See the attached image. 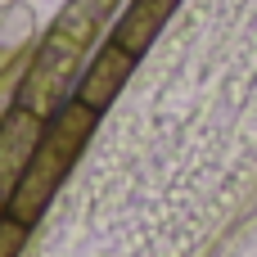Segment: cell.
Returning <instances> with one entry per match:
<instances>
[{"mask_svg":"<svg viewBox=\"0 0 257 257\" xmlns=\"http://www.w3.org/2000/svg\"><path fill=\"white\" fill-rule=\"evenodd\" d=\"M122 0H68L54 18V27L45 32V41L36 45L23 81H18V108L36 113V117H54L72 95L77 81L86 72V54L95 45V36L104 32V23L113 18Z\"/></svg>","mask_w":257,"mask_h":257,"instance_id":"obj_1","label":"cell"},{"mask_svg":"<svg viewBox=\"0 0 257 257\" xmlns=\"http://www.w3.org/2000/svg\"><path fill=\"white\" fill-rule=\"evenodd\" d=\"M95 122H99V113H95L90 104H81L77 95H72L54 117H45L41 145H36V154H32V163H27V172H23V181H18V190H14L9 208H5L14 221H23V226H36V221H41V212H45V208L54 203V194L63 190L68 172L77 167L86 140L95 136Z\"/></svg>","mask_w":257,"mask_h":257,"instance_id":"obj_2","label":"cell"},{"mask_svg":"<svg viewBox=\"0 0 257 257\" xmlns=\"http://www.w3.org/2000/svg\"><path fill=\"white\" fill-rule=\"evenodd\" d=\"M41 131H45V117L27 113V108H18V104L0 117V203H5V208H9L14 190H18V181H23V172H27L36 145H41Z\"/></svg>","mask_w":257,"mask_h":257,"instance_id":"obj_3","label":"cell"},{"mask_svg":"<svg viewBox=\"0 0 257 257\" xmlns=\"http://www.w3.org/2000/svg\"><path fill=\"white\" fill-rule=\"evenodd\" d=\"M136 54H126L122 45H113V41H104L99 50H95V59L86 63V72H81V81H77V99L81 104H90L95 113H104L117 95H122V86L131 81V72H136Z\"/></svg>","mask_w":257,"mask_h":257,"instance_id":"obj_4","label":"cell"},{"mask_svg":"<svg viewBox=\"0 0 257 257\" xmlns=\"http://www.w3.org/2000/svg\"><path fill=\"white\" fill-rule=\"evenodd\" d=\"M176 5H181V0H126V9L117 14V23H113V32H108V41L140 59V54L158 41V32L167 27V18L176 14Z\"/></svg>","mask_w":257,"mask_h":257,"instance_id":"obj_5","label":"cell"},{"mask_svg":"<svg viewBox=\"0 0 257 257\" xmlns=\"http://www.w3.org/2000/svg\"><path fill=\"white\" fill-rule=\"evenodd\" d=\"M27 235H32V226H23V221H14V217L5 212V217H0V257H18L23 244H27Z\"/></svg>","mask_w":257,"mask_h":257,"instance_id":"obj_6","label":"cell"},{"mask_svg":"<svg viewBox=\"0 0 257 257\" xmlns=\"http://www.w3.org/2000/svg\"><path fill=\"white\" fill-rule=\"evenodd\" d=\"M0 217H5V203H0Z\"/></svg>","mask_w":257,"mask_h":257,"instance_id":"obj_7","label":"cell"}]
</instances>
